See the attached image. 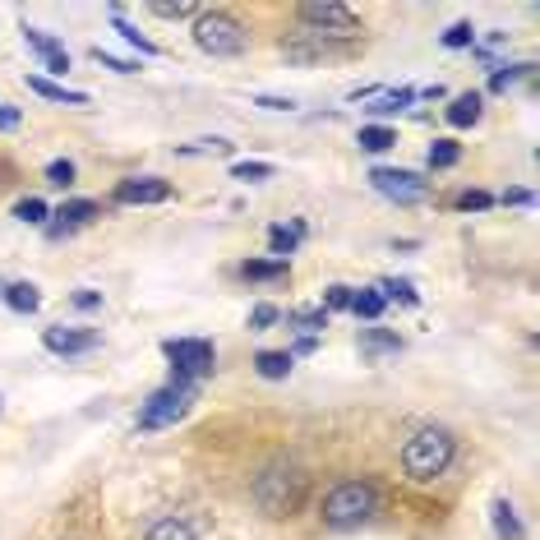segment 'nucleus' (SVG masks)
<instances>
[{"instance_id": "nucleus-1", "label": "nucleus", "mask_w": 540, "mask_h": 540, "mask_svg": "<svg viewBox=\"0 0 540 540\" xmlns=\"http://www.w3.org/2000/svg\"><path fill=\"white\" fill-rule=\"evenodd\" d=\"M379 513H384V490L365 476L337 480L333 490L319 499V508H314L319 527L328 531H360V527H370Z\"/></svg>"}, {"instance_id": "nucleus-2", "label": "nucleus", "mask_w": 540, "mask_h": 540, "mask_svg": "<svg viewBox=\"0 0 540 540\" xmlns=\"http://www.w3.org/2000/svg\"><path fill=\"white\" fill-rule=\"evenodd\" d=\"M250 504L268 517V522H291V517L305 513L310 504V476L291 462H273L254 476L250 485Z\"/></svg>"}, {"instance_id": "nucleus-3", "label": "nucleus", "mask_w": 540, "mask_h": 540, "mask_svg": "<svg viewBox=\"0 0 540 540\" xmlns=\"http://www.w3.org/2000/svg\"><path fill=\"white\" fill-rule=\"evenodd\" d=\"M453 457H457L453 430L425 425V430H416L407 444H402V476H407L411 485H434V480L453 467Z\"/></svg>"}, {"instance_id": "nucleus-4", "label": "nucleus", "mask_w": 540, "mask_h": 540, "mask_svg": "<svg viewBox=\"0 0 540 540\" xmlns=\"http://www.w3.org/2000/svg\"><path fill=\"white\" fill-rule=\"evenodd\" d=\"M194 47L208 56H240L250 47V28L240 24L231 10H199L194 19Z\"/></svg>"}, {"instance_id": "nucleus-5", "label": "nucleus", "mask_w": 540, "mask_h": 540, "mask_svg": "<svg viewBox=\"0 0 540 540\" xmlns=\"http://www.w3.org/2000/svg\"><path fill=\"white\" fill-rule=\"evenodd\" d=\"M296 19L305 24L310 37H324V42H347V37H360V19L337 5V0H314V5H300Z\"/></svg>"}, {"instance_id": "nucleus-6", "label": "nucleus", "mask_w": 540, "mask_h": 540, "mask_svg": "<svg viewBox=\"0 0 540 540\" xmlns=\"http://www.w3.org/2000/svg\"><path fill=\"white\" fill-rule=\"evenodd\" d=\"M162 356L171 360V374H185L194 384L204 374H213V365H217V347L208 337H167L162 342Z\"/></svg>"}, {"instance_id": "nucleus-7", "label": "nucleus", "mask_w": 540, "mask_h": 540, "mask_svg": "<svg viewBox=\"0 0 540 540\" xmlns=\"http://www.w3.org/2000/svg\"><path fill=\"white\" fill-rule=\"evenodd\" d=\"M190 402H194V388H176V384L157 388L144 407H139V420H134V425H139V430H167V425L185 420Z\"/></svg>"}, {"instance_id": "nucleus-8", "label": "nucleus", "mask_w": 540, "mask_h": 540, "mask_svg": "<svg viewBox=\"0 0 540 540\" xmlns=\"http://www.w3.org/2000/svg\"><path fill=\"white\" fill-rule=\"evenodd\" d=\"M370 185L384 194V199H393V204H425V199H430V180L420 176V171L374 167L370 171Z\"/></svg>"}, {"instance_id": "nucleus-9", "label": "nucleus", "mask_w": 540, "mask_h": 540, "mask_svg": "<svg viewBox=\"0 0 540 540\" xmlns=\"http://www.w3.org/2000/svg\"><path fill=\"white\" fill-rule=\"evenodd\" d=\"M97 342H102V333H97V328L51 324L47 333H42V347L56 351V356H88V351H97Z\"/></svg>"}, {"instance_id": "nucleus-10", "label": "nucleus", "mask_w": 540, "mask_h": 540, "mask_svg": "<svg viewBox=\"0 0 540 540\" xmlns=\"http://www.w3.org/2000/svg\"><path fill=\"white\" fill-rule=\"evenodd\" d=\"M111 199H116V204H125V208H134V204H167L171 185L162 176H130V180H120Z\"/></svg>"}, {"instance_id": "nucleus-11", "label": "nucleus", "mask_w": 540, "mask_h": 540, "mask_svg": "<svg viewBox=\"0 0 540 540\" xmlns=\"http://www.w3.org/2000/svg\"><path fill=\"white\" fill-rule=\"evenodd\" d=\"M51 217H56V222L47 227V236L51 240H65L74 227H88L93 217H102V204H97V199H65V204H60Z\"/></svg>"}, {"instance_id": "nucleus-12", "label": "nucleus", "mask_w": 540, "mask_h": 540, "mask_svg": "<svg viewBox=\"0 0 540 540\" xmlns=\"http://www.w3.org/2000/svg\"><path fill=\"white\" fill-rule=\"evenodd\" d=\"M139 540H204V536H199V527H194V517H185V513H157L153 522L139 531Z\"/></svg>"}, {"instance_id": "nucleus-13", "label": "nucleus", "mask_w": 540, "mask_h": 540, "mask_svg": "<svg viewBox=\"0 0 540 540\" xmlns=\"http://www.w3.org/2000/svg\"><path fill=\"white\" fill-rule=\"evenodd\" d=\"M19 33H24V42L37 51V56L47 60V70H51V74H65V70H70V51L60 47V42H56L51 33H42V28H33V24H24Z\"/></svg>"}, {"instance_id": "nucleus-14", "label": "nucleus", "mask_w": 540, "mask_h": 540, "mask_svg": "<svg viewBox=\"0 0 540 540\" xmlns=\"http://www.w3.org/2000/svg\"><path fill=\"white\" fill-rule=\"evenodd\" d=\"M444 116H448V125H453V130H471V125L485 116V97H480V93H457L453 102H448Z\"/></svg>"}, {"instance_id": "nucleus-15", "label": "nucleus", "mask_w": 540, "mask_h": 540, "mask_svg": "<svg viewBox=\"0 0 540 540\" xmlns=\"http://www.w3.org/2000/svg\"><path fill=\"white\" fill-rule=\"evenodd\" d=\"M305 231H310V227H305L300 217L291 222V227H287V222L268 227V254H273V259H287V254H296V245L305 240Z\"/></svg>"}, {"instance_id": "nucleus-16", "label": "nucleus", "mask_w": 540, "mask_h": 540, "mask_svg": "<svg viewBox=\"0 0 540 540\" xmlns=\"http://www.w3.org/2000/svg\"><path fill=\"white\" fill-rule=\"evenodd\" d=\"M28 88H33L37 97H47V102H65V107H88V93H79V88H65V84H56V79H42V74H28Z\"/></svg>"}, {"instance_id": "nucleus-17", "label": "nucleus", "mask_w": 540, "mask_h": 540, "mask_svg": "<svg viewBox=\"0 0 540 540\" xmlns=\"http://www.w3.org/2000/svg\"><path fill=\"white\" fill-rule=\"evenodd\" d=\"M240 277H245V282H287L291 264L287 259H245V264H240Z\"/></svg>"}, {"instance_id": "nucleus-18", "label": "nucleus", "mask_w": 540, "mask_h": 540, "mask_svg": "<svg viewBox=\"0 0 540 540\" xmlns=\"http://www.w3.org/2000/svg\"><path fill=\"white\" fill-rule=\"evenodd\" d=\"M490 517H494V536L499 540H522L527 536V531H522V517H517V508L508 504V499H494Z\"/></svg>"}, {"instance_id": "nucleus-19", "label": "nucleus", "mask_w": 540, "mask_h": 540, "mask_svg": "<svg viewBox=\"0 0 540 540\" xmlns=\"http://www.w3.org/2000/svg\"><path fill=\"white\" fill-rule=\"evenodd\" d=\"M411 102H420L416 88H388V93H374V102L365 111H370V116H397V111H407Z\"/></svg>"}, {"instance_id": "nucleus-20", "label": "nucleus", "mask_w": 540, "mask_h": 540, "mask_svg": "<svg viewBox=\"0 0 540 540\" xmlns=\"http://www.w3.org/2000/svg\"><path fill=\"white\" fill-rule=\"evenodd\" d=\"M356 144H360V153H388V148H397V130L374 120V125H360Z\"/></svg>"}, {"instance_id": "nucleus-21", "label": "nucleus", "mask_w": 540, "mask_h": 540, "mask_svg": "<svg viewBox=\"0 0 540 540\" xmlns=\"http://www.w3.org/2000/svg\"><path fill=\"white\" fill-rule=\"evenodd\" d=\"M360 351H365V356H397V351H402V337L397 333H388V328H365V333H360Z\"/></svg>"}, {"instance_id": "nucleus-22", "label": "nucleus", "mask_w": 540, "mask_h": 540, "mask_svg": "<svg viewBox=\"0 0 540 540\" xmlns=\"http://www.w3.org/2000/svg\"><path fill=\"white\" fill-rule=\"evenodd\" d=\"M0 296H5V305H10L14 314H37V305H42V291H37L33 282H10Z\"/></svg>"}, {"instance_id": "nucleus-23", "label": "nucleus", "mask_w": 540, "mask_h": 540, "mask_svg": "<svg viewBox=\"0 0 540 540\" xmlns=\"http://www.w3.org/2000/svg\"><path fill=\"white\" fill-rule=\"evenodd\" d=\"M384 305H388V300L379 296L374 287L351 291V314H356V319H365V324H379V314H384Z\"/></svg>"}, {"instance_id": "nucleus-24", "label": "nucleus", "mask_w": 540, "mask_h": 540, "mask_svg": "<svg viewBox=\"0 0 540 540\" xmlns=\"http://www.w3.org/2000/svg\"><path fill=\"white\" fill-rule=\"evenodd\" d=\"M457 162H462V144H457V139H434L430 153H425V167L430 171H448V167H457Z\"/></svg>"}, {"instance_id": "nucleus-25", "label": "nucleus", "mask_w": 540, "mask_h": 540, "mask_svg": "<svg viewBox=\"0 0 540 540\" xmlns=\"http://www.w3.org/2000/svg\"><path fill=\"white\" fill-rule=\"evenodd\" d=\"M291 365H296L291 351H259V356H254V370L264 374V379H287Z\"/></svg>"}, {"instance_id": "nucleus-26", "label": "nucleus", "mask_w": 540, "mask_h": 540, "mask_svg": "<svg viewBox=\"0 0 540 540\" xmlns=\"http://www.w3.org/2000/svg\"><path fill=\"white\" fill-rule=\"evenodd\" d=\"M531 70H536L531 60H522V65H513V60H508V65H494L490 70V93H508V88H513L517 79H527Z\"/></svg>"}, {"instance_id": "nucleus-27", "label": "nucleus", "mask_w": 540, "mask_h": 540, "mask_svg": "<svg viewBox=\"0 0 540 540\" xmlns=\"http://www.w3.org/2000/svg\"><path fill=\"white\" fill-rule=\"evenodd\" d=\"M287 324L300 328L305 337H314V333H324V328H328V310H324V305H314V310H291Z\"/></svg>"}, {"instance_id": "nucleus-28", "label": "nucleus", "mask_w": 540, "mask_h": 540, "mask_svg": "<svg viewBox=\"0 0 540 540\" xmlns=\"http://www.w3.org/2000/svg\"><path fill=\"white\" fill-rule=\"evenodd\" d=\"M111 28H116V33L125 37V42H130V47H139V51H144V56H157V47H153V42H148V37L139 33V28H134L130 19H125V14H120V10H111Z\"/></svg>"}, {"instance_id": "nucleus-29", "label": "nucleus", "mask_w": 540, "mask_h": 540, "mask_svg": "<svg viewBox=\"0 0 540 540\" xmlns=\"http://www.w3.org/2000/svg\"><path fill=\"white\" fill-rule=\"evenodd\" d=\"M14 217H19V222H28V227H47L51 208L42 204L37 194H28V199H19V204H14Z\"/></svg>"}, {"instance_id": "nucleus-30", "label": "nucleus", "mask_w": 540, "mask_h": 540, "mask_svg": "<svg viewBox=\"0 0 540 540\" xmlns=\"http://www.w3.org/2000/svg\"><path fill=\"white\" fill-rule=\"evenodd\" d=\"M379 296H384V300H402V305H420L416 287H411L407 277H384V282H379Z\"/></svg>"}, {"instance_id": "nucleus-31", "label": "nucleus", "mask_w": 540, "mask_h": 540, "mask_svg": "<svg viewBox=\"0 0 540 540\" xmlns=\"http://www.w3.org/2000/svg\"><path fill=\"white\" fill-rule=\"evenodd\" d=\"M231 176H236V180H250V185H259V180H273V176H277V167H273V162H236V167H231Z\"/></svg>"}, {"instance_id": "nucleus-32", "label": "nucleus", "mask_w": 540, "mask_h": 540, "mask_svg": "<svg viewBox=\"0 0 540 540\" xmlns=\"http://www.w3.org/2000/svg\"><path fill=\"white\" fill-rule=\"evenodd\" d=\"M453 208H462V213H485V208H494V194L490 190H462L453 199Z\"/></svg>"}, {"instance_id": "nucleus-33", "label": "nucleus", "mask_w": 540, "mask_h": 540, "mask_svg": "<svg viewBox=\"0 0 540 540\" xmlns=\"http://www.w3.org/2000/svg\"><path fill=\"white\" fill-rule=\"evenodd\" d=\"M444 47H448V51H467V47H476V28H471L467 19H462V24H453V28L444 33Z\"/></svg>"}, {"instance_id": "nucleus-34", "label": "nucleus", "mask_w": 540, "mask_h": 540, "mask_svg": "<svg viewBox=\"0 0 540 540\" xmlns=\"http://www.w3.org/2000/svg\"><path fill=\"white\" fill-rule=\"evenodd\" d=\"M47 185H56V190H70V185H74V162H70V157H56V162H47Z\"/></svg>"}, {"instance_id": "nucleus-35", "label": "nucleus", "mask_w": 540, "mask_h": 540, "mask_svg": "<svg viewBox=\"0 0 540 540\" xmlns=\"http://www.w3.org/2000/svg\"><path fill=\"white\" fill-rule=\"evenodd\" d=\"M148 10H153L157 19H199V5H190V0H176V5H148Z\"/></svg>"}, {"instance_id": "nucleus-36", "label": "nucleus", "mask_w": 540, "mask_h": 540, "mask_svg": "<svg viewBox=\"0 0 540 540\" xmlns=\"http://www.w3.org/2000/svg\"><path fill=\"white\" fill-rule=\"evenodd\" d=\"M277 319H282L277 305H254V310H250V333H264V328H273Z\"/></svg>"}, {"instance_id": "nucleus-37", "label": "nucleus", "mask_w": 540, "mask_h": 540, "mask_svg": "<svg viewBox=\"0 0 540 540\" xmlns=\"http://www.w3.org/2000/svg\"><path fill=\"white\" fill-rule=\"evenodd\" d=\"M324 310L337 314V310H351V287H342V282H333V287L324 291Z\"/></svg>"}, {"instance_id": "nucleus-38", "label": "nucleus", "mask_w": 540, "mask_h": 540, "mask_svg": "<svg viewBox=\"0 0 540 540\" xmlns=\"http://www.w3.org/2000/svg\"><path fill=\"white\" fill-rule=\"evenodd\" d=\"M93 60L102 65V70H116V74H139V65L134 60H116L111 51H102V47H93Z\"/></svg>"}, {"instance_id": "nucleus-39", "label": "nucleus", "mask_w": 540, "mask_h": 540, "mask_svg": "<svg viewBox=\"0 0 540 540\" xmlns=\"http://www.w3.org/2000/svg\"><path fill=\"white\" fill-rule=\"evenodd\" d=\"M70 305H74V310H84V314H88V310H102V291H88V287L74 291Z\"/></svg>"}, {"instance_id": "nucleus-40", "label": "nucleus", "mask_w": 540, "mask_h": 540, "mask_svg": "<svg viewBox=\"0 0 540 540\" xmlns=\"http://www.w3.org/2000/svg\"><path fill=\"white\" fill-rule=\"evenodd\" d=\"M19 125H24V111L14 102H0V130H19Z\"/></svg>"}, {"instance_id": "nucleus-41", "label": "nucleus", "mask_w": 540, "mask_h": 540, "mask_svg": "<svg viewBox=\"0 0 540 540\" xmlns=\"http://www.w3.org/2000/svg\"><path fill=\"white\" fill-rule=\"evenodd\" d=\"M254 107H264V111H291V107H296V102H291V97H273V93H259V97H254Z\"/></svg>"}, {"instance_id": "nucleus-42", "label": "nucleus", "mask_w": 540, "mask_h": 540, "mask_svg": "<svg viewBox=\"0 0 540 540\" xmlns=\"http://www.w3.org/2000/svg\"><path fill=\"white\" fill-rule=\"evenodd\" d=\"M180 153H231V144H227V139H199V144L180 148Z\"/></svg>"}, {"instance_id": "nucleus-43", "label": "nucleus", "mask_w": 540, "mask_h": 540, "mask_svg": "<svg viewBox=\"0 0 540 540\" xmlns=\"http://www.w3.org/2000/svg\"><path fill=\"white\" fill-rule=\"evenodd\" d=\"M499 204H504V208H531V204H536V194H531V190H508Z\"/></svg>"}, {"instance_id": "nucleus-44", "label": "nucleus", "mask_w": 540, "mask_h": 540, "mask_svg": "<svg viewBox=\"0 0 540 540\" xmlns=\"http://www.w3.org/2000/svg\"><path fill=\"white\" fill-rule=\"evenodd\" d=\"M319 351V337H296V351L291 356H314Z\"/></svg>"}]
</instances>
